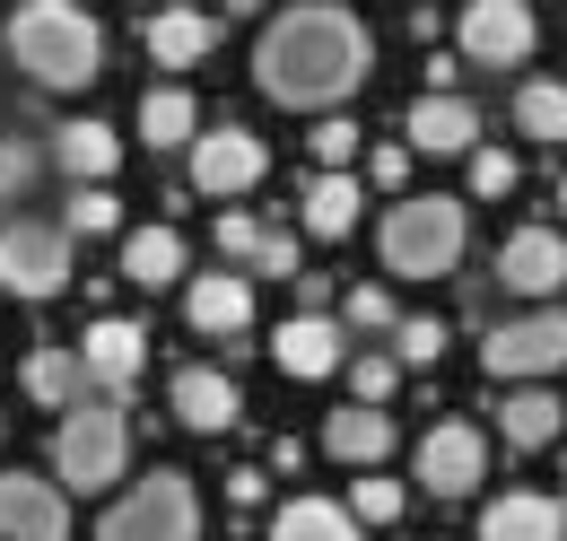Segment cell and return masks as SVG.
Listing matches in <instances>:
<instances>
[{
  "label": "cell",
  "mask_w": 567,
  "mask_h": 541,
  "mask_svg": "<svg viewBox=\"0 0 567 541\" xmlns=\"http://www.w3.org/2000/svg\"><path fill=\"white\" fill-rule=\"evenodd\" d=\"M227 9H236V18H254V9H262V0H227Z\"/></svg>",
  "instance_id": "b9f144b4"
},
{
  "label": "cell",
  "mask_w": 567,
  "mask_h": 541,
  "mask_svg": "<svg viewBox=\"0 0 567 541\" xmlns=\"http://www.w3.org/2000/svg\"><path fill=\"white\" fill-rule=\"evenodd\" d=\"M271 358H280V376H297V385H323V376L350 367V333H341V315H288L280 333H271Z\"/></svg>",
  "instance_id": "9a60e30c"
},
{
  "label": "cell",
  "mask_w": 567,
  "mask_h": 541,
  "mask_svg": "<svg viewBox=\"0 0 567 541\" xmlns=\"http://www.w3.org/2000/svg\"><path fill=\"white\" fill-rule=\"evenodd\" d=\"M393 446H402V428H393V410H384V402H350V410L323 419V455H332V463L375 472V463H393Z\"/></svg>",
  "instance_id": "d6986e66"
},
{
  "label": "cell",
  "mask_w": 567,
  "mask_h": 541,
  "mask_svg": "<svg viewBox=\"0 0 567 541\" xmlns=\"http://www.w3.org/2000/svg\"><path fill=\"white\" fill-rule=\"evenodd\" d=\"M262 498H271V480H262V472H227V507H236V516H254Z\"/></svg>",
  "instance_id": "ab89813d"
},
{
  "label": "cell",
  "mask_w": 567,
  "mask_h": 541,
  "mask_svg": "<svg viewBox=\"0 0 567 541\" xmlns=\"http://www.w3.org/2000/svg\"><path fill=\"white\" fill-rule=\"evenodd\" d=\"M184 166H193V193H210V202H245V193L271 175V149L245 132V123H218V132H193Z\"/></svg>",
  "instance_id": "9c48e42d"
},
{
  "label": "cell",
  "mask_w": 567,
  "mask_h": 541,
  "mask_svg": "<svg viewBox=\"0 0 567 541\" xmlns=\"http://www.w3.org/2000/svg\"><path fill=\"white\" fill-rule=\"evenodd\" d=\"M210 44H218V18L210 9H157L148 18V62L157 70H193V62H210Z\"/></svg>",
  "instance_id": "7402d4cb"
},
{
  "label": "cell",
  "mask_w": 567,
  "mask_h": 541,
  "mask_svg": "<svg viewBox=\"0 0 567 541\" xmlns=\"http://www.w3.org/2000/svg\"><path fill=\"white\" fill-rule=\"evenodd\" d=\"M367 184H375V193H402V184H411V149H402V140L367 149Z\"/></svg>",
  "instance_id": "f35d334b"
},
{
  "label": "cell",
  "mask_w": 567,
  "mask_h": 541,
  "mask_svg": "<svg viewBox=\"0 0 567 541\" xmlns=\"http://www.w3.org/2000/svg\"><path fill=\"white\" fill-rule=\"evenodd\" d=\"M402 149L411 157H463V149H481V105L472 96H420L411 114H402Z\"/></svg>",
  "instance_id": "e0dca14e"
},
{
  "label": "cell",
  "mask_w": 567,
  "mask_h": 541,
  "mask_svg": "<svg viewBox=\"0 0 567 541\" xmlns=\"http://www.w3.org/2000/svg\"><path fill=\"white\" fill-rule=\"evenodd\" d=\"M463 157H472V202H506V193H515V175H524L506 149H463Z\"/></svg>",
  "instance_id": "836d02e7"
},
{
  "label": "cell",
  "mask_w": 567,
  "mask_h": 541,
  "mask_svg": "<svg viewBox=\"0 0 567 541\" xmlns=\"http://www.w3.org/2000/svg\"><path fill=\"white\" fill-rule=\"evenodd\" d=\"M411 472H420L427 498H472V489L489 480V437H481L472 419H436L420 437V455H411Z\"/></svg>",
  "instance_id": "30bf717a"
},
{
  "label": "cell",
  "mask_w": 567,
  "mask_h": 541,
  "mask_svg": "<svg viewBox=\"0 0 567 541\" xmlns=\"http://www.w3.org/2000/svg\"><path fill=\"white\" fill-rule=\"evenodd\" d=\"M18 385H27V402H44V410H71V402L96 394V385H87V367H79V349H62V340L27 349V358H18Z\"/></svg>",
  "instance_id": "603a6c76"
},
{
  "label": "cell",
  "mask_w": 567,
  "mask_h": 541,
  "mask_svg": "<svg viewBox=\"0 0 567 541\" xmlns=\"http://www.w3.org/2000/svg\"><path fill=\"white\" fill-rule=\"evenodd\" d=\"M62 227H71V236H114V227H123V202H114V184H79L71 210H62Z\"/></svg>",
  "instance_id": "4dcf8cb0"
},
{
  "label": "cell",
  "mask_w": 567,
  "mask_h": 541,
  "mask_svg": "<svg viewBox=\"0 0 567 541\" xmlns=\"http://www.w3.org/2000/svg\"><path fill=\"white\" fill-rule=\"evenodd\" d=\"M35 175H44V149L35 140H0V202H27Z\"/></svg>",
  "instance_id": "e575fe53"
},
{
  "label": "cell",
  "mask_w": 567,
  "mask_h": 541,
  "mask_svg": "<svg viewBox=\"0 0 567 541\" xmlns=\"http://www.w3.org/2000/svg\"><path fill=\"white\" fill-rule=\"evenodd\" d=\"M454 44H463V62H481V70H515V62H533L542 18H533V0H463Z\"/></svg>",
  "instance_id": "ba28073f"
},
{
  "label": "cell",
  "mask_w": 567,
  "mask_h": 541,
  "mask_svg": "<svg viewBox=\"0 0 567 541\" xmlns=\"http://www.w3.org/2000/svg\"><path fill=\"white\" fill-rule=\"evenodd\" d=\"M367 70H375V44H367V27H358L341 0H297L254 44V88L271 105H297V114L350 105L358 88H367Z\"/></svg>",
  "instance_id": "6da1fadb"
},
{
  "label": "cell",
  "mask_w": 567,
  "mask_h": 541,
  "mask_svg": "<svg viewBox=\"0 0 567 541\" xmlns=\"http://www.w3.org/2000/svg\"><path fill=\"white\" fill-rule=\"evenodd\" d=\"M184 324L210 340H245L254 333V270H193L184 279Z\"/></svg>",
  "instance_id": "5bb4252c"
},
{
  "label": "cell",
  "mask_w": 567,
  "mask_h": 541,
  "mask_svg": "<svg viewBox=\"0 0 567 541\" xmlns=\"http://www.w3.org/2000/svg\"><path fill=\"white\" fill-rule=\"evenodd\" d=\"M393 394H402V358H393V349H358L350 358V402H384L393 410Z\"/></svg>",
  "instance_id": "f1b7e54d"
},
{
  "label": "cell",
  "mask_w": 567,
  "mask_h": 541,
  "mask_svg": "<svg viewBox=\"0 0 567 541\" xmlns=\"http://www.w3.org/2000/svg\"><path fill=\"white\" fill-rule=\"evenodd\" d=\"M497 279L515 288V297H533V306H550L567 288V236L550 218H533V227H515L506 245H497Z\"/></svg>",
  "instance_id": "8fae6325"
},
{
  "label": "cell",
  "mask_w": 567,
  "mask_h": 541,
  "mask_svg": "<svg viewBox=\"0 0 567 541\" xmlns=\"http://www.w3.org/2000/svg\"><path fill=\"white\" fill-rule=\"evenodd\" d=\"M559 428H567V402L550 394V385H515V394L497 402V437H506L515 455H542Z\"/></svg>",
  "instance_id": "cb8c5ba5"
},
{
  "label": "cell",
  "mask_w": 567,
  "mask_h": 541,
  "mask_svg": "<svg viewBox=\"0 0 567 541\" xmlns=\"http://www.w3.org/2000/svg\"><path fill=\"white\" fill-rule=\"evenodd\" d=\"M254 245H262V218L254 210H218V254L227 263H254Z\"/></svg>",
  "instance_id": "74e56055"
},
{
  "label": "cell",
  "mask_w": 567,
  "mask_h": 541,
  "mask_svg": "<svg viewBox=\"0 0 567 541\" xmlns=\"http://www.w3.org/2000/svg\"><path fill=\"white\" fill-rule=\"evenodd\" d=\"M515 132L542 140V149L567 140V88L559 79H524V88H515Z\"/></svg>",
  "instance_id": "83f0119b"
},
{
  "label": "cell",
  "mask_w": 567,
  "mask_h": 541,
  "mask_svg": "<svg viewBox=\"0 0 567 541\" xmlns=\"http://www.w3.org/2000/svg\"><path fill=\"white\" fill-rule=\"evenodd\" d=\"M0 541H71V489L35 472H0Z\"/></svg>",
  "instance_id": "4fadbf2b"
},
{
  "label": "cell",
  "mask_w": 567,
  "mask_h": 541,
  "mask_svg": "<svg viewBox=\"0 0 567 541\" xmlns=\"http://www.w3.org/2000/svg\"><path fill=\"white\" fill-rule=\"evenodd\" d=\"M9 62L44 96H79V88L105 79V27L79 0H18L9 9Z\"/></svg>",
  "instance_id": "7a4b0ae2"
},
{
  "label": "cell",
  "mask_w": 567,
  "mask_h": 541,
  "mask_svg": "<svg viewBox=\"0 0 567 541\" xmlns=\"http://www.w3.org/2000/svg\"><path fill=\"white\" fill-rule=\"evenodd\" d=\"M262 541H367V524H358L341 498H288Z\"/></svg>",
  "instance_id": "484cf974"
},
{
  "label": "cell",
  "mask_w": 567,
  "mask_h": 541,
  "mask_svg": "<svg viewBox=\"0 0 567 541\" xmlns=\"http://www.w3.org/2000/svg\"><path fill=\"white\" fill-rule=\"evenodd\" d=\"M245 270H262V279H297V270H306V254H297V236L262 227V245H254V263H245Z\"/></svg>",
  "instance_id": "8d00e7d4"
},
{
  "label": "cell",
  "mask_w": 567,
  "mask_h": 541,
  "mask_svg": "<svg viewBox=\"0 0 567 541\" xmlns=\"http://www.w3.org/2000/svg\"><path fill=\"white\" fill-rule=\"evenodd\" d=\"M463 245H472V218H463L454 193H411V202L384 210V227H375V263L393 279H454Z\"/></svg>",
  "instance_id": "3957f363"
},
{
  "label": "cell",
  "mask_w": 567,
  "mask_h": 541,
  "mask_svg": "<svg viewBox=\"0 0 567 541\" xmlns=\"http://www.w3.org/2000/svg\"><path fill=\"white\" fill-rule=\"evenodd\" d=\"M402 507H411V489L384 480V463H375L367 480H350V516H358V524H402Z\"/></svg>",
  "instance_id": "f546056e"
},
{
  "label": "cell",
  "mask_w": 567,
  "mask_h": 541,
  "mask_svg": "<svg viewBox=\"0 0 567 541\" xmlns=\"http://www.w3.org/2000/svg\"><path fill=\"white\" fill-rule=\"evenodd\" d=\"M79 367H87V385L96 394H132L141 385V367H148V333L132 324V315H96L87 333H79Z\"/></svg>",
  "instance_id": "7c38bea8"
},
{
  "label": "cell",
  "mask_w": 567,
  "mask_h": 541,
  "mask_svg": "<svg viewBox=\"0 0 567 541\" xmlns=\"http://www.w3.org/2000/svg\"><path fill=\"white\" fill-rule=\"evenodd\" d=\"M445 324H436V315H402V324H393V358H402V376H411V367H436V358H445Z\"/></svg>",
  "instance_id": "1f68e13d"
},
{
  "label": "cell",
  "mask_w": 567,
  "mask_h": 541,
  "mask_svg": "<svg viewBox=\"0 0 567 541\" xmlns=\"http://www.w3.org/2000/svg\"><path fill=\"white\" fill-rule=\"evenodd\" d=\"M288 288H297V315H323V297H332V279H323V270H297Z\"/></svg>",
  "instance_id": "60d3db41"
},
{
  "label": "cell",
  "mask_w": 567,
  "mask_h": 541,
  "mask_svg": "<svg viewBox=\"0 0 567 541\" xmlns=\"http://www.w3.org/2000/svg\"><path fill=\"white\" fill-rule=\"evenodd\" d=\"M358 202H367V184H358L350 166H315V175H306V202H297V218H306V236L341 245V236L358 227Z\"/></svg>",
  "instance_id": "44dd1931"
},
{
  "label": "cell",
  "mask_w": 567,
  "mask_h": 541,
  "mask_svg": "<svg viewBox=\"0 0 567 541\" xmlns=\"http://www.w3.org/2000/svg\"><path fill=\"white\" fill-rule=\"evenodd\" d=\"M71 279H79V263H71V227L62 218H0V297L53 306Z\"/></svg>",
  "instance_id": "8992f818"
},
{
  "label": "cell",
  "mask_w": 567,
  "mask_h": 541,
  "mask_svg": "<svg viewBox=\"0 0 567 541\" xmlns=\"http://www.w3.org/2000/svg\"><path fill=\"white\" fill-rule=\"evenodd\" d=\"M193 132H202V105H193L184 79H166V88L141 96V140L148 149H193Z\"/></svg>",
  "instance_id": "4316f807"
},
{
  "label": "cell",
  "mask_w": 567,
  "mask_h": 541,
  "mask_svg": "<svg viewBox=\"0 0 567 541\" xmlns=\"http://www.w3.org/2000/svg\"><path fill=\"white\" fill-rule=\"evenodd\" d=\"M71 184H114L123 175V132L114 123H96V114H71V123H53V149H44Z\"/></svg>",
  "instance_id": "ac0fdd59"
},
{
  "label": "cell",
  "mask_w": 567,
  "mask_h": 541,
  "mask_svg": "<svg viewBox=\"0 0 567 541\" xmlns=\"http://www.w3.org/2000/svg\"><path fill=\"white\" fill-rule=\"evenodd\" d=\"M550 210H559V218H567V175H559V202H550Z\"/></svg>",
  "instance_id": "7bdbcfd3"
},
{
  "label": "cell",
  "mask_w": 567,
  "mask_h": 541,
  "mask_svg": "<svg viewBox=\"0 0 567 541\" xmlns=\"http://www.w3.org/2000/svg\"><path fill=\"white\" fill-rule=\"evenodd\" d=\"M175 270H193V254H184V236H175L166 218L123 236V279H132V288H175Z\"/></svg>",
  "instance_id": "d4e9b609"
},
{
  "label": "cell",
  "mask_w": 567,
  "mask_h": 541,
  "mask_svg": "<svg viewBox=\"0 0 567 541\" xmlns=\"http://www.w3.org/2000/svg\"><path fill=\"white\" fill-rule=\"evenodd\" d=\"M306 149H315V166H350L358 157V123L350 114H323V123L306 132Z\"/></svg>",
  "instance_id": "d590c367"
},
{
  "label": "cell",
  "mask_w": 567,
  "mask_h": 541,
  "mask_svg": "<svg viewBox=\"0 0 567 541\" xmlns=\"http://www.w3.org/2000/svg\"><path fill=\"white\" fill-rule=\"evenodd\" d=\"M481 541H567V498L542 489H506L481 507Z\"/></svg>",
  "instance_id": "ffe728a7"
},
{
  "label": "cell",
  "mask_w": 567,
  "mask_h": 541,
  "mask_svg": "<svg viewBox=\"0 0 567 541\" xmlns=\"http://www.w3.org/2000/svg\"><path fill=\"white\" fill-rule=\"evenodd\" d=\"M402 315H393V288L384 279H358L350 297H341V333H393Z\"/></svg>",
  "instance_id": "d6a6232c"
},
{
  "label": "cell",
  "mask_w": 567,
  "mask_h": 541,
  "mask_svg": "<svg viewBox=\"0 0 567 541\" xmlns=\"http://www.w3.org/2000/svg\"><path fill=\"white\" fill-rule=\"evenodd\" d=\"M481 367L497 385H550L567 367V306H524L481 333Z\"/></svg>",
  "instance_id": "52a82bcc"
},
{
  "label": "cell",
  "mask_w": 567,
  "mask_h": 541,
  "mask_svg": "<svg viewBox=\"0 0 567 541\" xmlns=\"http://www.w3.org/2000/svg\"><path fill=\"white\" fill-rule=\"evenodd\" d=\"M166 410H175V428H193V437H227L245 402H236V376H227V367H175Z\"/></svg>",
  "instance_id": "2e32d148"
},
{
  "label": "cell",
  "mask_w": 567,
  "mask_h": 541,
  "mask_svg": "<svg viewBox=\"0 0 567 541\" xmlns=\"http://www.w3.org/2000/svg\"><path fill=\"white\" fill-rule=\"evenodd\" d=\"M123 463H132V410L114 394H87L62 410V428H53V480L62 489L105 498V480H123Z\"/></svg>",
  "instance_id": "277c9868"
},
{
  "label": "cell",
  "mask_w": 567,
  "mask_h": 541,
  "mask_svg": "<svg viewBox=\"0 0 567 541\" xmlns=\"http://www.w3.org/2000/svg\"><path fill=\"white\" fill-rule=\"evenodd\" d=\"M96 541H202V489H193V472L132 480V489L105 507Z\"/></svg>",
  "instance_id": "5b68a950"
}]
</instances>
